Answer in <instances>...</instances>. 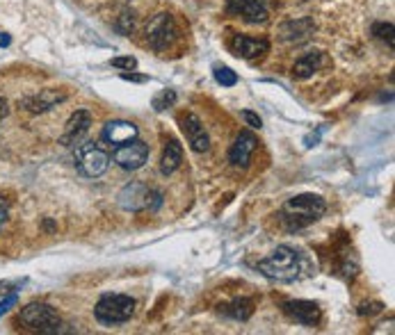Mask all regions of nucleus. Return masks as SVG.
<instances>
[{
	"label": "nucleus",
	"instance_id": "f257e3e1",
	"mask_svg": "<svg viewBox=\"0 0 395 335\" xmlns=\"http://www.w3.org/2000/svg\"><path fill=\"white\" fill-rule=\"evenodd\" d=\"M327 212V203L316 194H299L288 199L286 205L281 207V222L286 224L288 230H301L311 226L313 222Z\"/></svg>",
	"mask_w": 395,
	"mask_h": 335
},
{
	"label": "nucleus",
	"instance_id": "f03ea898",
	"mask_svg": "<svg viewBox=\"0 0 395 335\" xmlns=\"http://www.w3.org/2000/svg\"><path fill=\"white\" fill-rule=\"evenodd\" d=\"M259 272L270 281L293 283L301 276V258L293 247H276L270 256L259 262Z\"/></svg>",
	"mask_w": 395,
	"mask_h": 335
},
{
	"label": "nucleus",
	"instance_id": "7ed1b4c3",
	"mask_svg": "<svg viewBox=\"0 0 395 335\" xmlns=\"http://www.w3.org/2000/svg\"><path fill=\"white\" fill-rule=\"evenodd\" d=\"M94 315L101 324H124L135 315V302L126 294H103L94 308Z\"/></svg>",
	"mask_w": 395,
	"mask_h": 335
},
{
	"label": "nucleus",
	"instance_id": "20e7f679",
	"mask_svg": "<svg viewBox=\"0 0 395 335\" xmlns=\"http://www.w3.org/2000/svg\"><path fill=\"white\" fill-rule=\"evenodd\" d=\"M74 165L85 178H99V176L106 173V169L110 165V155H108L106 148H101L99 144L83 142V144H78V148H76Z\"/></svg>",
	"mask_w": 395,
	"mask_h": 335
},
{
	"label": "nucleus",
	"instance_id": "39448f33",
	"mask_svg": "<svg viewBox=\"0 0 395 335\" xmlns=\"http://www.w3.org/2000/svg\"><path fill=\"white\" fill-rule=\"evenodd\" d=\"M19 319L26 329L37 331V333H57L60 331V324H62L55 310L49 304H41V302L28 304L21 310Z\"/></svg>",
	"mask_w": 395,
	"mask_h": 335
},
{
	"label": "nucleus",
	"instance_id": "423d86ee",
	"mask_svg": "<svg viewBox=\"0 0 395 335\" xmlns=\"http://www.w3.org/2000/svg\"><path fill=\"white\" fill-rule=\"evenodd\" d=\"M176 37H179V30L169 11H160V14H156L146 23V41L154 51L169 48L176 41Z\"/></svg>",
	"mask_w": 395,
	"mask_h": 335
},
{
	"label": "nucleus",
	"instance_id": "0eeeda50",
	"mask_svg": "<svg viewBox=\"0 0 395 335\" xmlns=\"http://www.w3.org/2000/svg\"><path fill=\"white\" fill-rule=\"evenodd\" d=\"M112 160L121 169H126V171H137V169H142L146 165V160H149V146L142 140H137V137H135V140H131V142L114 146Z\"/></svg>",
	"mask_w": 395,
	"mask_h": 335
},
{
	"label": "nucleus",
	"instance_id": "6e6552de",
	"mask_svg": "<svg viewBox=\"0 0 395 335\" xmlns=\"http://www.w3.org/2000/svg\"><path fill=\"white\" fill-rule=\"evenodd\" d=\"M181 130L185 133V140H188L194 153H206L211 148V137H208L204 123L199 121L196 114H185L181 119Z\"/></svg>",
	"mask_w": 395,
	"mask_h": 335
},
{
	"label": "nucleus",
	"instance_id": "1a4fd4ad",
	"mask_svg": "<svg viewBox=\"0 0 395 335\" xmlns=\"http://www.w3.org/2000/svg\"><path fill=\"white\" fill-rule=\"evenodd\" d=\"M226 11L247 23H265L270 16L263 0H226Z\"/></svg>",
	"mask_w": 395,
	"mask_h": 335
},
{
	"label": "nucleus",
	"instance_id": "9d476101",
	"mask_svg": "<svg viewBox=\"0 0 395 335\" xmlns=\"http://www.w3.org/2000/svg\"><path fill=\"white\" fill-rule=\"evenodd\" d=\"M256 148H259L256 135L249 133V130H242L236 137V142H234V146H231V151H229L231 165L240 167V169H247L249 163H251V155H254V151H256Z\"/></svg>",
	"mask_w": 395,
	"mask_h": 335
},
{
	"label": "nucleus",
	"instance_id": "9b49d317",
	"mask_svg": "<svg viewBox=\"0 0 395 335\" xmlns=\"http://www.w3.org/2000/svg\"><path fill=\"white\" fill-rule=\"evenodd\" d=\"M284 313L297 321L301 326H318L320 324V308L313 302H304V299H295V302L284 304Z\"/></svg>",
	"mask_w": 395,
	"mask_h": 335
},
{
	"label": "nucleus",
	"instance_id": "f8f14e48",
	"mask_svg": "<svg viewBox=\"0 0 395 335\" xmlns=\"http://www.w3.org/2000/svg\"><path fill=\"white\" fill-rule=\"evenodd\" d=\"M89 125H91V114L87 110H76L71 117H69L66 125H64V133L60 137V144H64V146L78 144L87 135Z\"/></svg>",
	"mask_w": 395,
	"mask_h": 335
},
{
	"label": "nucleus",
	"instance_id": "ddd939ff",
	"mask_svg": "<svg viewBox=\"0 0 395 335\" xmlns=\"http://www.w3.org/2000/svg\"><path fill=\"white\" fill-rule=\"evenodd\" d=\"M149 187L144 182H129L126 187L119 192V207L129 212H142L146 210V201H149Z\"/></svg>",
	"mask_w": 395,
	"mask_h": 335
},
{
	"label": "nucleus",
	"instance_id": "4468645a",
	"mask_svg": "<svg viewBox=\"0 0 395 335\" xmlns=\"http://www.w3.org/2000/svg\"><path fill=\"white\" fill-rule=\"evenodd\" d=\"M231 51H234V55L242 57V60H256V57H263L270 51V43H267V39H254V37H247V34H234V39H231Z\"/></svg>",
	"mask_w": 395,
	"mask_h": 335
},
{
	"label": "nucleus",
	"instance_id": "2eb2a0df",
	"mask_svg": "<svg viewBox=\"0 0 395 335\" xmlns=\"http://www.w3.org/2000/svg\"><path fill=\"white\" fill-rule=\"evenodd\" d=\"M103 142H108L110 146H119V144H126L137 137V125L131 123V121H124V119H117V121H108L106 128H103Z\"/></svg>",
	"mask_w": 395,
	"mask_h": 335
},
{
	"label": "nucleus",
	"instance_id": "dca6fc26",
	"mask_svg": "<svg viewBox=\"0 0 395 335\" xmlns=\"http://www.w3.org/2000/svg\"><path fill=\"white\" fill-rule=\"evenodd\" d=\"M66 100V94L64 91H57V89H44L39 94L34 96H28L23 98V108L32 114H41V112H49L51 108H55L57 103Z\"/></svg>",
	"mask_w": 395,
	"mask_h": 335
},
{
	"label": "nucleus",
	"instance_id": "f3484780",
	"mask_svg": "<svg viewBox=\"0 0 395 335\" xmlns=\"http://www.w3.org/2000/svg\"><path fill=\"white\" fill-rule=\"evenodd\" d=\"M316 32V23L313 19L304 16V19H295V21H288L281 26L279 34H281V39L288 41V43H299V41H306L311 34Z\"/></svg>",
	"mask_w": 395,
	"mask_h": 335
},
{
	"label": "nucleus",
	"instance_id": "a211bd4d",
	"mask_svg": "<svg viewBox=\"0 0 395 335\" xmlns=\"http://www.w3.org/2000/svg\"><path fill=\"white\" fill-rule=\"evenodd\" d=\"M181 163H183V146L176 140H169L160 158V173L162 176H169V173H174L181 167Z\"/></svg>",
	"mask_w": 395,
	"mask_h": 335
},
{
	"label": "nucleus",
	"instance_id": "6ab92c4d",
	"mask_svg": "<svg viewBox=\"0 0 395 335\" xmlns=\"http://www.w3.org/2000/svg\"><path fill=\"white\" fill-rule=\"evenodd\" d=\"M320 66H322V51H311V53H306L304 57H299V60L295 62L293 76L297 80H306L316 71H320Z\"/></svg>",
	"mask_w": 395,
	"mask_h": 335
},
{
	"label": "nucleus",
	"instance_id": "aec40b11",
	"mask_svg": "<svg viewBox=\"0 0 395 335\" xmlns=\"http://www.w3.org/2000/svg\"><path fill=\"white\" fill-rule=\"evenodd\" d=\"M219 313H224L226 317L231 319H240V321H245L251 317L254 313V304H251V299H236V302H231L226 306H219Z\"/></svg>",
	"mask_w": 395,
	"mask_h": 335
},
{
	"label": "nucleus",
	"instance_id": "412c9836",
	"mask_svg": "<svg viewBox=\"0 0 395 335\" xmlns=\"http://www.w3.org/2000/svg\"><path fill=\"white\" fill-rule=\"evenodd\" d=\"M114 28H117V32L124 34V37H129V34L135 30V11L124 9L119 14V19H117V23H114Z\"/></svg>",
	"mask_w": 395,
	"mask_h": 335
},
{
	"label": "nucleus",
	"instance_id": "4be33fe9",
	"mask_svg": "<svg viewBox=\"0 0 395 335\" xmlns=\"http://www.w3.org/2000/svg\"><path fill=\"white\" fill-rule=\"evenodd\" d=\"M393 23H375L373 26V34L377 39H381V41H386L389 43V48H393L395 46V39H393Z\"/></svg>",
	"mask_w": 395,
	"mask_h": 335
},
{
	"label": "nucleus",
	"instance_id": "5701e85b",
	"mask_svg": "<svg viewBox=\"0 0 395 335\" xmlns=\"http://www.w3.org/2000/svg\"><path fill=\"white\" fill-rule=\"evenodd\" d=\"M174 103H176V91H174V89H165V91H160V94L154 98V108H156V112H162V110L171 108Z\"/></svg>",
	"mask_w": 395,
	"mask_h": 335
},
{
	"label": "nucleus",
	"instance_id": "b1692460",
	"mask_svg": "<svg viewBox=\"0 0 395 335\" xmlns=\"http://www.w3.org/2000/svg\"><path fill=\"white\" fill-rule=\"evenodd\" d=\"M215 80L222 87H234L238 83V76H236V71H231L229 66H217L215 68Z\"/></svg>",
	"mask_w": 395,
	"mask_h": 335
},
{
	"label": "nucleus",
	"instance_id": "393cba45",
	"mask_svg": "<svg viewBox=\"0 0 395 335\" xmlns=\"http://www.w3.org/2000/svg\"><path fill=\"white\" fill-rule=\"evenodd\" d=\"M110 64L114 68H121V71H135V68H137V60H135V57H131V55H126V57H112Z\"/></svg>",
	"mask_w": 395,
	"mask_h": 335
},
{
	"label": "nucleus",
	"instance_id": "a878e982",
	"mask_svg": "<svg viewBox=\"0 0 395 335\" xmlns=\"http://www.w3.org/2000/svg\"><path fill=\"white\" fill-rule=\"evenodd\" d=\"M240 117H242V121H245L249 128H254V130H261L263 128V121H261V117L256 112H251V110H242L240 112Z\"/></svg>",
	"mask_w": 395,
	"mask_h": 335
},
{
	"label": "nucleus",
	"instance_id": "bb28decb",
	"mask_svg": "<svg viewBox=\"0 0 395 335\" xmlns=\"http://www.w3.org/2000/svg\"><path fill=\"white\" fill-rule=\"evenodd\" d=\"M160 205H162V192L160 190H151L149 192V201H146V210L156 212Z\"/></svg>",
	"mask_w": 395,
	"mask_h": 335
},
{
	"label": "nucleus",
	"instance_id": "cd10ccee",
	"mask_svg": "<svg viewBox=\"0 0 395 335\" xmlns=\"http://www.w3.org/2000/svg\"><path fill=\"white\" fill-rule=\"evenodd\" d=\"M121 78L124 80H129V83H139V85H144V83H149V76H142V73H129V71H124L121 73Z\"/></svg>",
	"mask_w": 395,
	"mask_h": 335
},
{
	"label": "nucleus",
	"instance_id": "c85d7f7f",
	"mask_svg": "<svg viewBox=\"0 0 395 335\" xmlns=\"http://www.w3.org/2000/svg\"><path fill=\"white\" fill-rule=\"evenodd\" d=\"M14 304H16V294H7V297L3 299V302H0V317H3Z\"/></svg>",
	"mask_w": 395,
	"mask_h": 335
},
{
	"label": "nucleus",
	"instance_id": "c756f323",
	"mask_svg": "<svg viewBox=\"0 0 395 335\" xmlns=\"http://www.w3.org/2000/svg\"><path fill=\"white\" fill-rule=\"evenodd\" d=\"M7 215H9V203H7V199H3V196H0V228L5 226Z\"/></svg>",
	"mask_w": 395,
	"mask_h": 335
},
{
	"label": "nucleus",
	"instance_id": "7c9ffc66",
	"mask_svg": "<svg viewBox=\"0 0 395 335\" xmlns=\"http://www.w3.org/2000/svg\"><path fill=\"white\" fill-rule=\"evenodd\" d=\"M379 310H381V304H373V306H361L359 313H361V315H373V313H379Z\"/></svg>",
	"mask_w": 395,
	"mask_h": 335
},
{
	"label": "nucleus",
	"instance_id": "2f4dec72",
	"mask_svg": "<svg viewBox=\"0 0 395 335\" xmlns=\"http://www.w3.org/2000/svg\"><path fill=\"white\" fill-rule=\"evenodd\" d=\"M7 112H9V108H7V100L0 96V121H3L5 117H7Z\"/></svg>",
	"mask_w": 395,
	"mask_h": 335
},
{
	"label": "nucleus",
	"instance_id": "473e14b6",
	"mask_svg": "<svg viewBox=\"0 0 395 335\" xmlns=\"http://www.w3.org/2000/svg\"><path fill=\"white\" fill-rule=\"evenodd\" d=\"M7 287H9L7 283H0V294H5V292H7Z\"/></svg>",
	"mask_w": 395,
	"mask_h": 335
},
{
	"label": "nucleus",
	"instance_id": "72a5a7b5",
	"mask_svg": "<svg viewBox=\"0 0 395 335\" xmlns=\"http://www.w3.org/2000/svg\"><path fill=\"white\" fill-rule=\"evenodd\" d=\"M9 43V37H0V46H7Z\"/></svg>",
	"mask_w": 395,
	"mask_h": 335
}]
</instances>
